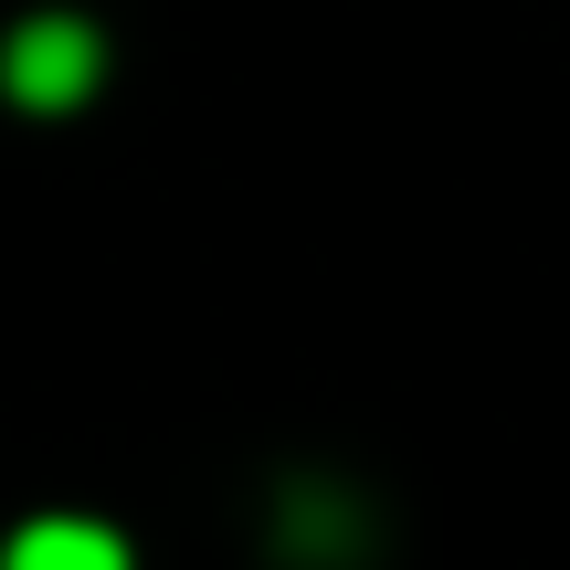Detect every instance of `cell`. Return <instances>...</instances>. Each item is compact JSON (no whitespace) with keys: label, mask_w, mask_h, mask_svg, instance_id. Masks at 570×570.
<instances>
[{"label":"cell","mask_w":570,"mask_h":570,"mask_svg":"<svg viewBox=\"0 0 570 570\" xmlns=\"http://www.w3.org/2000/svg\"><path fill=\"white\" fill-rule=\"evenodd\" d=\"M11 96L21 106H75V96H96V75H106V42H96V21H21L11 32Z\"/></svg>","instance_id":"obj_1"},{"label":"cell","mask_w":570,"mask_h":570,"mask_svg":"<svg viewBox=\"0 0 570 570\" xmlns=\"http://www.w3.org/2000/svg\"><path fill=\"white\" fill-rule=\"evenodd\" d=\"M0 570H127V539L96 529V518H32Z\"/></svg>","instance_id":"obj_2"}]
</instances>
